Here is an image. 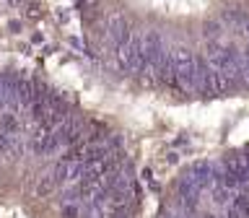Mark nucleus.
<instances>
[{"label":"nucleus","mask_w":249,"mask_h":218,"mask_svg":"<svg viewBox=\"0 0 249 218\" xmlns=\"http://www.w3.org/2000/svg\"><path fill=\"white\" fill-rule=\"evenodd\" d=\"M0 130L8 132V135H18V132H21V120H18V114L11 112V109H5V112L0 114Z\"/></svg>","instance_id":"2"},{"label":"nucleus","mask_w":249,"mask_h":218,"mask_svg":"<svg viewBox=\"0 0 249 218\" xmlns=\"http://www.w3.org/2000/svg\"><path fill=\"white\" fill-rule=\"evenodd\" d=\"M221 34H223V23H221V21H208V23H205V36H208V42L221 39Z\"/></svg>","instance_id":"3"},{"label":"nucleus","mask_w":249,"mask_h":218,"mask_svg":"<svg viewBox=\"0 0 249 218\" xmlns=\"http://www.w3.org/2000/svg\"><path fill=\"white\" fill-rule=\"evenodd\" d=\"M247 21H249L247 11H223V16H221V23H226L229 29H236V31H244Z\"/></svg>","instance_id":"1"},{"label":"nucleus","mask_w":249,"mask_h":218,"mask_svg":"<svg viewBox=\"0 0 249 218\" xmlns=\"http://www.w3.org/2000/svg\"><path fill=\"white\" fill-rule=\"evenodd\" d=\"M60 213L62 218H81V202H62Z\"/></svg>","instance_id":"4"}]
</instances>
